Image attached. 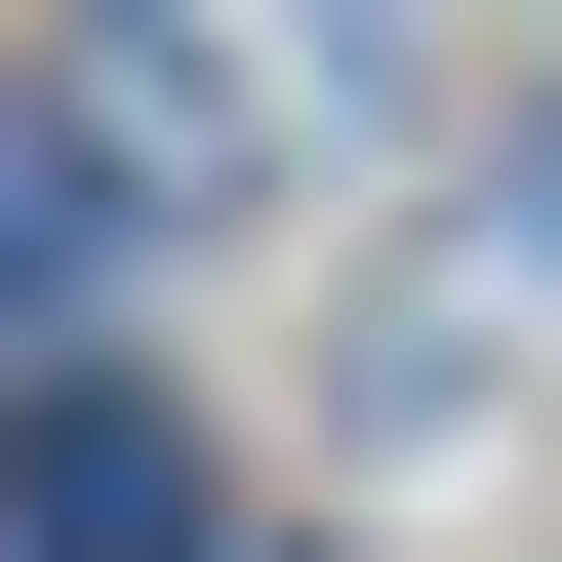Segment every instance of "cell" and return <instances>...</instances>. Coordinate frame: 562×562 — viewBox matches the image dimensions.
<instances>
[{"instance_id": "1", "label": "cell", "mask_w": 562, "mask_h": 562, "mask_svg": "<svg viewBox=\"0 0 562 562\" xmlns=\"http://www.w3.org/2000/svg\"><path fill=\"white\" fill-rule=\"evenodd\" d=\"M0 562H201V442L121 362H41V402H0Z\"/></svg>"}, {"instance_id": "2", "label": "cell", "mask_w": 562, "mask_h": 562, "mask_svg": "<svg viewBox=\"0 0 562 562\" xmlns=\"http://www.w3.org/2000/svg\"><path fill=\"white\" fill-rule=\"evenodd\" d=\"M41 281H81V121L0 81V322H41Z\"/></svg>"}]
</instances>
